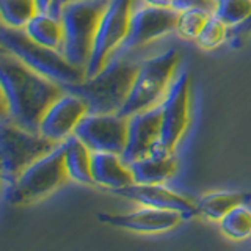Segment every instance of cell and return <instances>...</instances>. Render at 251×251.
I'll return each instance as SVG.
<instances>
[{
	"label": "cell",
	"mask_w": 251,
	"mask_h": 251,
	"mask_svg": "<svg viewBox=\"0 0 251 251\" xmlns=\"http://www.w3.org/2000/svg\"><path fill=\"white\" fill-rule=\"evenodd\" d=\"M0 85L8 120L31 132H39L47 108L65 93L58 83L39 75L11 53L0 58Z\"/></svg>",
	"instance_id": "6da1fadb"
},
{
	"label": "cell",
	"mask_w": 251,
	"mask_h": 251,
	"mask_svg": "<svg viewBox=\"0 0 251 251\" xmlns=\"http://www.w3.org/2000/svg\"><path fill=\"white\" fill-rule=\"evenodd\" d=\"M140 63L115 57L105 68L82 83L71 85L65 91L75 93L88 104L90 113H120L129 98Z\"/></svg>",
	"instance_id": "7a4b0ae2"
},
{
	"label": "cell",
	"mask_w": 251,
	"mask_h": 251,
	"mask_svg": "<svg viewBox=\"0 0 251 251\" xmlns=\"http://www.w3.org/2000/svg\"><path fill=\"white\" fill-rule=\"evenodd\" d=\"M3 49L21 60L24 65L49 80L58 83L63 90L71 85L82 83L86 78V69L73 65L57 49L41 46L27 36L24 30L5 27L0 31Z\"/></svg>",
	"instance_id": "3957f363"
},
{
	"label": "cell",
	"mask_w": 251,
	"mask_h": 251,
	"mask_svg": "<svg viewBox=\"0 0 251 251\" xmlns=\"http://www.w3.org/2000/svg\"><path fill=\"white\" fill-rule=\"evenodd\" d=\"M108 0H69L63 6L61 53L73 65L86 68L91 57L94 38Z\"/></svg>",
	"instance_id": "277c9868"
},
{
	"label": "cell",
	"mask_w": 251,
	"mask_h": 251,
	"mask_svg": "<svg viewBox=\"0 0 251 251\" xmlns=\"http://www.w3.org/2000/svg\"><path fill=\"white\" fill-rule=\"evenodd\" d=\"M179 61L180 52L177 49H168L155 57L140 61L129 98L120 115L129 118L159 105L175 80Z\"/></svg>",
	"instance_id": "5b68a950"
},
{
	"label": "cell",
	"mask_w": 251,
	"mask_h": 251,
	"mask_svg": "<svg viewBox=\"0 0 251 251\" xmlns=\"http://www.w3.org/2000/svg\"><path fill=\"white\" fill-rule=\"evenodd\" d=\"M60 143L46 138L39 132H31L3 120L0 126V159L3 180L11 185L31 163L53 151Z\"/></svg>",
	"instance_id": "8992f818"
},
{
	"label": "cell",
	"mask_w": 251,
	"mask_h": 251,
	"mask_svg": "<svg viewBox=\"0 0 251 251\" xmlns=\"http://www.w3.org/2000/svg\"><path fill=\"white\" fill-rule=\"evenodd\" d=\"M66 141L55 146L22 173L8 188V200L11 204L35 202L53 193L66 182L68 171L65 165Z\"/></svg>",
	"instance_id": "52a82bcc"
},
{
	"label": "cell",
	"mask_w": 251,
	"mask_h": 251,
	"mask_svg": "<svg viewBox=\"0 0 251 251\" xmlns=\"http://www.w3.org/2000/svg\"><path fill=\"white\" fill-rule=\"evenodd\" d=\"M132 13L133 0H108L94 38L90 61L85 68L86 77H93L100 73L120 50L127 36Z\"/></svg>",
	"instance_id": "ba28073f"
},
{
	"label": "cell",
	"mask_w": 251,
	"mask_h": 251,
	"mask_svg": "<svg viewBox=\"0 0 251 251\" xmlns=\"http://www.w3.org/2000/svg\"><path fill=\"white\" fill-rule=\"evenodd\" d=\"M162 105V130L155 151L173 154L190 124V74L180 71L165 94Z\"/></svg>",
	"instance_id": "9c48e42d"
},
{
	"label": "cell",
	"mask_w": 251,
	"mask_h": 251,
	"mask_svg": "<svg viewBox=\"0 0 251 251\" xmlns=\"http://www.w3.org/2000/svg\"><path fill=\"white\" fill-rule=\"evenodd\" d=\"M129 118L120 113H88L74 130L91 152L123 154L127 143Z\"/></svg>",
	"instance_id": "30bf717a"
},
{
	"label": "cell",
	"mask_w": 251,
	"mask_h": 251,
	"mask_svg": "<svg viewBox=\"0 0 251 251\" xmlns=\"http://www.w3.org/2000/svg\"><path fill=\"white\" fill-rule=\"evenodd\" d=\"M177 14L179 11H176L175 8L154 6L148 3L138 8V10H133L127 36H126L124 43L121 44L115 57H124V55L130 53L138 47H143L175 31Z\"/></svg>",
	"instance_id": "8fae6325"
},
{
	"label": "cell",
	"mask_w": 251,
	"mask_h": 251,
	"mask_svg": "<svg viewBox=\"0 0 251 251\" xmlns=\"http://www.w3.org/2000/svg\"><path fill=\"white\" fill-rule=\"evenodd\" d=\"M88 113L90 108L85 99L65 91L47 108L39 124V133L55 143H63L74 135L75 127Z\"/></svg>",
	"instance_id": "7c38bea8"
},
{
	"label": "cell",
	"mask_w": 251,
	"mask_h": 251,
	"mask_svg": "<svg viewBox=\"0 0 251 251\" xmlns=\"http://www.w3.org/2000/svg\"><path fill=\"white\" fill-rule=\"evenodd\" d=\"M162 105H155L129 116L127 143L121 154L123 160L130 165L135 160L152 154L160 140Z\"/></svg>",
	"instance_id": "4fadbf2b"
},
{
	"label": "cell",
	"mask_w": 251,
	"mask_h": 251,
	"mask_svg": "<svg viewBox=\"0 0 251 251\" xmlns=\"http://www.w3.org/2000/svg\"><path fill=\"white\" fill-rule=\"evenodd\" d=\"M113 193L146 207L179 212L184 220H190L200 215L196 202H192L180 193L173 192L171 188L165 187V184H132L129 187L115 190Z\"/></svg>",
	"instance_id": "5bb4252c"
},
{
	"label": "cell",
	"mask_w": 251,
	"mask_h": 251,
	"mask_svg": "<svg viewBox=\"0 0 251 251\" xmlns=\"http://www.w3.org/2000/svg\"><path fill=\"white\" fill-rule=\"evenodd\" d=\"M98 220L110 226L141 234H155L173 229L184 217L175 210H162L143 206L129 214H99Z\"/></svg>",
	"instance_id": "9a60e30c"
},
{
	"label": "cell",
	"mask_w": 251,
	"mask_h": 251,
	"mask_svg": "<svg viewBox=\"0 0 251 251\" xmlns=\"http://www.w3.org/2000/svg\"><path fill=\"white\" fill-rule=\"evenodd\" d=\"M91 176L94 185L110 188L112 192L135 184L130 167L120 154L113 152L91 154Z\"/></svg>",
	"instance_id": "2e32d148"
},
{
	"label": "cell",
	"mask_w": 251,
	"mask_h": 251,
	"mask_svg": "<svg viewBox=\"0 0 251 251\" xmlns=\"http://www.w3.org/2000/svg\"><path fill=\"white\" fill-rule=\"evenodd\" d=\"M135 184H165L177 171L175 154L154 151L140 160L129 165Z\"/></svg>",
	"instance_id": "e0dca14e"
},
{
	"label": "cell",
	"mask_w": 251,
	"mask_h": 251,
	"mask_svg": "<svg viewBox=\"0 0 251 251\" xmlns=\"http://www.w3.org/2000/svg\"><path fill=\"white\" fill-rule=\"evenodd\" d=\"M251 201V193L243 192H215L201 196L196 201L200 215L206 217L214 222H220L223 217H226L231 210L239 206H245Z\"/></svg>",
	"instance_id": "ac0fdd59"
},
{
	"label": "cell",
	"mask_w": 251,
	"mask_h": 251,
	"mask_svg": "<svg viewBox=\"0 0 251 251\" xmlns=\"http://www.w3.org/2000/svg\"><path fill=\"white\" fill-rule=\"evenodd\" d=\"M27 36L41 46L61 52L63 46V24L58 16L52 13H38L24 28Z\"/></svg>",
	"instance_id": "d6986e66"
},
{
	"label": "cell",
	"mask_w": 251,
	"mask_h": 251,
	"mask_svg": "<svg viewBox=\"0 0 251 251\" xmlns=\"http://www.w3.org/2000/svg\"><path fill=\"white\" fill-rule=\"evenodd\" d=\"M91 151L77 137H69L66 140L65 165L69 179L78 184L94 185L91 176Z\"/></svg>",
	"instance_id": "ffe728a7"
},
{
	"label": "cell",
	"mask_w": 251,
	"mask_h": 251,
	"mask_svg": "<svg viewBox=\"0 0 251 251\" xmlns=\"http://www.w3.org/2000/svg\"><path fill=\"white\" fill-rule=\"evenodd\" d=\"M38 13L35 0H0V14L5 27L24 30Z\"/></svg>",
	"instance_id": "44dd1931"
},
{
	"label": "cell",
	"mask_w": 251,
	"mask_h": 251,
	"mask_svg": "<svg viewBox=\"0 0 251 251\" xmlns=\"http://www.w3.org/2000/svg\"><path fill=\"white\" fill-rule=\"evenodd\" d=\"M212 14L214 13L206 8H187V10L179 11L175 31L177 36L187 39V41H195Z\"/></svg>",
	"instance_id": "7402d4cb"
},
{
	"label": "cell",
	"mask_w": 251,
	"mask_h": 251,
	"mask_svg": "<svg viewBox=\"0 0 251 251\" xmlns=\"http://www.w3.org/2000/svg\"><path fill=\"white\" fill-rule=\"evenodd\" d=\"M214 14L229 28L240 27L251 18V0H217Z\"/></svg>",
	"instance_id": "603a6c76"
},
{
	"label": "cell",
	"mask_w": 251,
	"mask_h": 251,
	"mask_svg": "<svg viewBox=\"0 0 251 251\" xmlns=\"http://www.w3.org/2000/svg\"><path fill=\"white\" fill-rule=\"evenodd\" d=\"M223 234L234 240H242L251 235V210L245 206H239L220 220Z\"/></svg>",
	"instance_id": "cb8c5ba5"
},
{
	"label": "cell",
	"mask_w": 251,
	"mask_h": 251,
	"mask_svg": "<svg viewBox=\"0 0 251 251\" xmlns=\"http://www.w3.org/2000/svg\"><path fill=\"white\" fill-rule=\"evenodd\" d=\"M227 33H229V27L223 21H220L215 14H212L204 28L201 30V33L198 35V38L195 39V43L200 49L212 50L226 41Z\"/></svg>",
	"instance_id": "d4e9b609"
},
{
	"label": "cell",
	"mask_w": 251,
	"mask_h": 251,
	"mask_svg": "<svg viewBox=\"0 0 251 251\" xmlns=\"http://www.w3.org/2000/svg\"><path fill=\"white\" fill-rule=\"evenodd\" d=\"M250 35H251V18H250L245 24H242L240 27H235V28H234V31H232L234 44H237L242 38L250 36Z\"/></svg>",
	"instance_id": "484cf974"
},
{
	"label": "cell",
	"mask_w": 251,
	"mask_h": 251,
	"mask_svg": "<svg viewBox=\"0 0 251 251\" xmlns=\"http://www.w3.org/2000/svg\"><path fill=\"white\" fill-rule=\"evenodd\" d=\"M39 13H50L55 0H35Z\"/></svg>",
	"instance_id": "4316f807"
},
{
	"label": "cell",
	"mask_w": 251,
	"mask_h": 251,
	"mask_svg": "<svg viewBox=\"0 0 251 251\" xmlns=\"http://www.w3.org/2000/svg\"><path fill=\"white\" fill-rule=\"evenodd\" d=\"M68 3V0H55V3H53V6H52V14L53 16H58L60 18V13H61V10H63V6H65Z\"/></svg>",
	"instance_id": "83f0119b"
},
{
	"label": "cell",
	"mask_w": 251,
	"mask_h": 251,
	"mask_svg": "<svg viewBox=\"0 0 251 251\" xmlns=\"http://www.w3.org/2000/svg\"><path fill=\"white\" fill-rule=\"evenodd\" d=\"M148 5H154V6H168L173 8V0H145Z\"/></svg>",
	"instance_id": "f1b7e54d"
},
{
	"label": "cell",
	"mask_w": 251,
	"mask_h": 251,
	"mask_svg": "<svg viewBox=\"0 0 251 251\" xmlns=\"http://www.w3.org/2000/svg\"><path fill=\"white\" fill-rule=\"evenodd\" d=\"M175 2H176V0H173V5H175Z\"/></svg>",
	"instance_id": "f546056e"
},
{
	"label": "cell",
	"mask_w": 251,
	"mask_h": 251,
	"mask_svg": "<svg viewBox=\"0 0 251 251\" xmlns=\"http://www.w3.org/2000/svg\"><path fill=\"white\" fill-rule=\"evenodd\" d=\"M68 2H69V0H68Z\"/></svg>",
	"instance_id": "4dcf8cb0"
}]
</instances>
